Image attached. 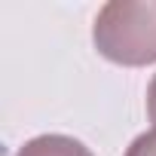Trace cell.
Instances as JSON below:
<instances>
[{
  "label": "cell",
  "mask_w": 156,
  "mask_h": 156,
  "mask_svg": "<svg viewBox=\"0 0 156 156\" xmlns=\"http://www.w3.org/2000/svg\"><path fill=\"white\" fill-rule=\"evenodd\" d=\"M122 156H156V129L141 132V135L126 147V153H122Z\"/></svg>",
  "instance_id": "3957f363"
},
{
  "label": "cell",
  "mask_w": 156,
  "mask_h": 156,
  "mask_svg": "<svg viewBox=\"0 0 156 156\" xmlns=\"http://www.w3.org/2000/svg\"><path fill=\"white\" fill-rule=\"evenodd\" d=\"M147 116H150V122L156 129V73H153V80L147 86Z\"/></svg>",
  "instance_id": "277c9868"
},
{
  "label": "cell",
  "mask_w": 156,
  "mask_h": 156,
  "mask_svg": "<svg viewBox=\"0 0 156 156\" xmlns=\"http://www.w3.org/2000/svg\"><path fill=\"white\" fill-rule=\"evenodd\" d=\"M16 156H95V153L70 135H37L25 141Z\"/></svg>",
  "instance_id": "7a4b0ae2"
},
{
  "label": "cell",
  "mask_w": 156,
  "mask_h": 156,
  "mask_svg": "<svg viewBox=\"0 0 156 156\" xmlns=\"http://www.w3.org/2000/svg\"><path fill=\"white\" fill-rule=\"evenodd\" d=\"M92 43L101 58L122 67L156 61V0H110L95 16Z\"/></svg>",
  "instance_id": "6da1fadb"
}]
</instances>
